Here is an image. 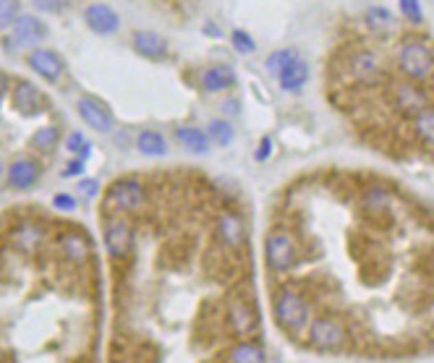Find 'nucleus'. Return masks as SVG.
Instances as JSON below:
<instances>
[{"label":"nucleus","instance_id":"nucleus-1","mask_svg":"<svg viewBox=\"0 0 434 363\" xmlns=\"http://www.w3.org/2000/svg\"><path fill=\"white\" fill-rule=\"evenodd\" d=\"M272 314L282 332L293 337L306 335L309 324L314 319V306L306 298V293L296 285H280L272 293Z\"/></svg>","mask_w":434,"mask_h":363},{"label":"nucleus","instance_id":"nucleus-2","mask_svg":"<svg viewBox=\"0 0 434 363\" xmlns=\"http://www.w3.org/2000/svg\"><path fill=\"white\" fill-rule=\"evenodd\" d=\"M398 68L413 84L434 82V50L421 40H406L398 47Z\"/></svg>","mask_w":434,"mask_h":363},{"label":"nucleus","instance_id":"nucleus-3","mask_svg":"<svg viewBox=\"0 0 434 363\" xmlns=\"http://www.w3.org/2000/svg\"><path fill=\"white\" fill-rule=\"evenodd\" d=\"M306 340L311 348L322 350V353H343L353 345L350 329L335 316H314L306 329Z\"/></svg>","mask_w":434,"mask_h":363},{"label":"nucleus","instance_id":"nucleus-4","mask_svg":"<svg viewBox=\"0 0 434 363\" xmlns=\"http://www.w3.org/2000/svg\"><path fill=\"white\" fill-rule=\"evenodd\" d=\"M298 262V243L288 230H272L265 238V264L269 272L282 275V272H291Z\"/></svg>","mask_w":434,"mask_h":363},{"label":"nucleus","instance_id":"nucleus-5","mask_svg":"<svg viewBox=\"0 0 434 363\" xmlns=\"http://www.w3.org/2000/svg\"><path fill=\"white\" fill-rule=\"evenodd\" d=\"M147 188L136 178H121L108 188L105 204L118 214H136L147 207Z\"/></svg>","mask_w":434,"mask_h":363},{"label":"nucleus","instance_id":"nucleus-6","mask_svg":"<svg viewBox=\"0 0 434 363\" xmlns=\"http://www.w3.org/2000/svg\"><path fill=\"white\" fill-rule=\"evenodd\" d=\"M134 227L123 214L112 217L110 223L105 225V249L112 262H126L128 256L134 253Z\"/></svg>","mask_w":434,"mask_h":363},{"label":"nucleus","instance_id":"nucleus-7","mask_svg":"<svg viewBox=\"0 0 434 363\" xmlns=\"http://www.w3.org/2000/svg\"><path fill=\"white\" fill-rule=\"evenodd\" d=\"M215 240L230 249V251H243L249 243V233H246V223L236 212H220L215 220Z\"/></svg>","mask_w":434,"mask_h":363},{"label":"nucleus","instance_id":"nucleus-8","mask_svg":"<svg viewBox=\"0 0 434 363\" xmlns=\"http://www.w3.org/2000/svg\"><path fill=\"white\" fill-rule=\"evenodd\" d=\"M390 99L395 105V110L406 118H413L419 115L424 108H429V95L421 89V84H413L408 79H400V82H392L390 89Z\"/></svg>","mask_w":434,"mask_h":363},{"label":"nucleus","instance_id":"nucleus-9","mask_svg":"<svg viewBox=\"0 0 434 363\" xmlns=\"http://www.w3.org/2000/svg\"><path fill=\"white\" fill-rule=\"evenodd\" d=\"M348 73L350 79L361 82V84L372 86L379 84L385 79V66H382V58L374 53V50H356L353 55L348 58Z\"/></svg>","mask_w":434,"mask_h":363},{"label":"nucleus","instance_id":"nucleus-10","mask_svg":"<svg viewBox=\"0 0 434 363\" xmlns=\"http://www.w3.org/2000/svg\"><path fill=\"white\" fill-rule=\"evenodd\" d=\"M76 110H79V115H82V121H84L86 126H92L95 131H99V134H108V131H112V126H115L112 112L95 97H82L79 105H76Z\"/></svg>","mask_w":434,"mask_h":363},{"label":"nucleus","instance_id":"nucleus-11","mask_svg":"<svg viewBox=\"0 0 434 363\" xmlns=\"http://www.w3.org/2000/svg\"><path fill=\"white\" fill-rule=\"evenodd\" d=\"M11 102H14V108L21 115H37V112H43L45 108V99L40 95V89L32 84V82H16L14 84V92H11Z\"/></svg>","mask_w":434,"mask_h":363},{"label":"nucleus","instance_id":"nucleus-12","mask_svg":"<svg viewBox=\"0 0 434 363\" xmlns=\"http://www.w3.org/2000/svg\"><path fill=\"white\" fill-rule=\"evenodd\" d=\"M84 21L86 27L92 29V32H97V34H112V32H118V27H121L118 14L112 11L110 5H105V3L89 5L84 11Z\"/></svg>","mask_w":434,"mask_h":363},{"label":"nucleus","instance_id":"nucleus-13","mask_svg":"<svg viewBox=\"0 0 434 363\" xmlns=\"http://www.w3.org/2000/svg\"><path fill=\"white\" fill-rule=\"evenodd\" d=\"M58 246H60V251L66 253V259H69L71 264L84 266L86 262H89L92 246H89V240H86L79 230H69V233H63L60 240H58Z\"/></svg>","mask_w":434,"mask_h":363},{"label":"nucleus","instance_id":"nucleus-14","mask_svg":"<svg viewBox=\"0 0 434 363\" xmlns=\"http://www.w3.org/2000/svg\"><path fill=\"white\" fill-rule=\"evenodd\" d=\"M47 37V27L37 16H19L14 24V42L27 47V45H37Z\"/></svg>","mask_w":434,"mask_h":363},{"label":"nucleus","instance_id":"nucleus-15","mask_svg":"<svg viewBox=\"0 0 434 363\" xmlns=\"http://www.w3.org/2000/svg\"><path fill=\"white\" fill-rule=\"evenodd\" d=\"M27 60L29 66H32V71L40 73L47 82H58L60 73H63V60L56 53H50V50H32Z\"/></svg>","mask_w":434,"mask_h":363},{"label":"nucleus","instance_id":"nucleus-16","mask_svg":"<svg viewBox=\"0 0 434 363\" xmlns=\"http://www.w3.org/2000/svg\"><path fill=\"white\" fill-rule=\"evenodd\" d=\"M278 82H280V86L285 92H301L304 84L309 82V63L304 58L296 55L293 60L278 73Z\"/></svg>","mask_w":434,"mask_h":363},{"label":"nucleus","instance_id":"nucleus-17","mask_svg":"<svg viewBox=\"0 0 434 363\" xmlns=\"http://www.w3.org/2000/svg\"><path fill=\"white\" fill-rule=\"evenodd\" d=\"M40 178V165L34 160H16L14 165L8 168V183L14 186L16 191H27L32 188Z\"/></svg>","mask_w":434,"mask_h":363},{"label":"nucleus","instance_id":"nucleus-18","mask_svg":"<svg viewBox=\"0 0 434 363\" xmlns=\"http://www.w3.org/2000/svg\"><path fill=\"white\" fill-rule=\"evenodd\" d=\"M202 86L212 92V95H217V92H225V89H230V86H236V73L230 66H212L202 73Z\"/></svg>","mask_w":434,"mask_h":363},{"label":"nucleus","instance_id":"nucleus-19","mask_svg":"<svg viewBox=\"0 0 434 363\" xmlns=\"http://www.w3.org/2000/svg\"><path fill=\"white\" fill-rule=\"evenodd\" d=\"M134 50L144 58H162L168 53V42L160 37V34H154V32H136L134 34Z\"/></svg>","mask_w":434,"mask_h":363},{"label":"nucleus","instance_id":"nucleus-20","mask_svg":"<svg viewBox=\"0 0 434 363\" xmlns=\"http://www.w3.org/2000/svg\"><path fill=\"white\" fill-rule=\"evenodd\" d=\"M176 141H181L183 149L194 154H207L210 152V136L204 131H199L194 126H181L176 128Z\"/></svg>","mask_w":434,"mask_h":363},{"label":"nucleus","instance_id":"nucleus-21","mask_svg":"<svg viewBox=\"0 0 434 363\" xmlns=\"http://www.w3.org/2000/svg\"><path fill=\"white\" fill-rule=\"evenodd\" d=\"M411 128H413V136H416L424 147L434 149V105L424 108L419 115H413V118H411Z\"/></svg>","mask_w":434,"mask_h":363},{"label":"nucleus","instance_id":"nucleus-22","mask_svg":"<svg viewBox=\"0 0 434 363\" xmlns=\"http://www.w3.org/2000/svg\"><path fill=\"white\" fill-rule=\"evenodd\" d=\"M136 149L141 154H147V157H162V154L168 152V141H165L162 134L147 128V131H141L139 136H136Z\"/></svg>","mask_w":434,"mask_h":363},{"label":"nucleus","instance_id":"nucleus-23","mask_svg":"<svg viewBox=\"0 0 434 363\" xmlns=\"http://www.w3.org/2000/svg\"><path fill=\"white\" fill-rule=\"evenodd\" d=\"M366 27L372 29V32H377V34H385L387 29H392V14L387 11V8H369L364 16Z\"/></svg>","mask_w":434,"mask_h":363},{"label":"nucleus","instance_id":"nucleus-24","mask_svg":"<svg viewBox=\"0 0 434 363\" xmlns=\"http://www.w3.org/2000/svg\"><path fill=\"white\" fill-rule=\"evenodd\" d=\"M58 144V128L56 126H43L32 134V147L37 152H53Z\"/></svg>","mask_w":434,"mask_h":363},{"label":"nucleus","instance_id":"nucleus-25","mask_svg":"<svg viewBox=\"0 0 434 363\" xmlns=\"http://www.w3.org/2000/svg\"><path fill=\"white\" fill-rule=\"evenodd\" d=\"M207 136H210V141H215L217 147H230L236 131H233V126H230L228 121H212L210 128H207Z\"/></svg>","mask_w":434,"mask_h":363},{"label":"nucleus","instance_id":"nucleus-26","mask_svg":"<svg viewBox=\"0 0 434 363\" xmlns=\"http://www.w3.org/2000/svg\"><path fill=\"white\" fill-rule=\"evenodd\" d=\"M293 58H296L293 50H278V53H272V55L267 58V68H269V73H275V76H278V73H280V71L285 68Z\"/></svg>","mask_w":434,"mask_h":363},{"label":"nucleus","instance_id":"nucleus-27","mask_svg":"<svg viewBox=\"0 0 434 363\" xmlns=\"http://www.w3.org/2000/svg\"><path fill=\"white\" fill-rule=\"evenodd\" d=\"M19 18V3L16 0H0V29L14 27Z\"/></svg>","mask_w":434,"mask_h":363},{"label":"nucleus","instance_id":"nucleus-28","mask_svg":"<svg viewBox=\"0 0 434 363\" xmlns=\"http://www.w3.org/2000/svg\"><path fill=\"white\" fill-rule=\"evenodd\" d=\"M66 147H69L71 154H79L82 160H84L86 154L92 152V147H89V141L84 139V134H79V131H73L69 139H66Z\"/></svg>","mask_w":434,"mask_h":363},{"label":"nucleus","instance_id":"nucleus-29","mask_svg":"<svg viewBox=\"0 0 434 363\" xmlns=\"http://www.w3.org/2000/svg\"><path fill=\"white\" fill-rule=\"evenodd\" d=\"M400 11H403V16H406L411 24H421V18H424L419 0H400Z\"/></svg>","mask_w":434,"mask_h":363},{"label":"nucleus","instance_id":"nucleus-30","mask_svg":"<svg viewBox=\"0 0 434 363\" xmlns=\"http://www.w3.org/2000/svg\"><path fill=\"white\" fill-rule=\"evenodd\" d=\"M230 40H233V47L239 50V53H254V40L249 37V32H243V29H236L233 34H230Z\"/></svg>","mask_w":434,"mask_h":363},{"label":"nucleus","instance_id":"nucleus-31","mask_svg":"<svg viewBox=\"0 0 434 363\" xmlns=\"http://www.w3.org/2000/svg\"><path fill=\"white\" fill-rule=\"evenodd\" d=\"M34 8L45 11V14H58L66 8V0H34Z\"/></svg>","mask_w":434,"mask_h":363},{"label":"nucleus","instance_id":"nucleus-32","mask_svg":"<svg viewBox=\"0 0 434 363\" xmlns=\"http://www.w3.org/2000/svg\"><path fill=\"white\" fill-rule=\"evenodd\" d=\"M53 204H56L58 210H63V212H71L73 207H76L73 196H69V194H58L56 199H53Z\"/></svg>","mask_w":434,"mask_h":363},{"label":"nucleus","instance_id":"nucleus-33","mask_svg":"<svg viewBox=\"0 0 434 363\" xmlns=\"http://www.w3.org/2000/svg\"><path fill=\"white\" fill-rule=\"evenodd\" d=\"M82 170H84V160H82V157H76V160L71 162L69 168L63 170V175H66V178H71V175H79Z\"/></svg>","mask_w":434,"mask_h":363},{"label":"nucleus","instance_id":"nucleus-34","mask_svg":"<svg viewBox=\"0 0 434 363\" xmlns=\"http://www.w3.org/2000/svg\"><path fill=\"white\" fill-rule=\"evenodd\" d=\"M79 191H82L84 196H95L99 191V186H97V181L92 178V181H82V183H79Z\"/></svg>","mask_w":434,"mask_h":363},{"label":"nucleus","instance_id":"nucleus-35","mask_svg":"<svg viewBox=\"0 0 434 363\" xmlns=\"http://www.w3.org/2000/svg\"><path fill=\"white\" fill-rule=\"evenodd\" d=\"M269 149H272V141H269V139H262V147L256 149V160H259V162H265L267 157H269Z\"/></svg>","mask_w":434,"mask_h":363},{"label":"nucleus","instance_id":"nucleus-36","mask_svg":"<svg viewBox=\"0 0 434 363\" xmlns=\"http://www.w3.org/2000/svg\"><path fill=\"white\" fill-rule=\"evenodd\" d=\"M5 89H8V76H5L3 71H0V97L5 95Z\"/></svg>","mask_w":434,"mask_h":363},{"label":"nucleus","instance_id":"nucleus-37","mask_svg":"<svg viewBox=\"0 0 434 363\" xmlns=\"http://www.w3.org/2000/svg\"><path fill=\"white\" fill-rule=\"evenodd\" d=\"M0 175H3V165H0Z\"/></svg>","mask_w":434,"mask_h":363},{"label":"nucleus","instance_id":"nucleus-38","mask_svg":"<svg viewBox=\"0 0 434 363\" xmlns=\"http://www.w3.org/2000/svg\"><path fill=\"white\" fill-rule=\"evenodd\" d=\"M432 277H434V266H432Z\"/></svg>","mask_w":434,"mask_h":363}]
</instances>
